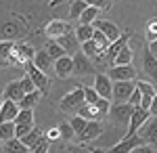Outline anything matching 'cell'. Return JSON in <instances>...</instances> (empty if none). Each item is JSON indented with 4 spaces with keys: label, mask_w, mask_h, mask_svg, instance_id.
Returning <instances> with one entry per match:
<instances>
[{
    "label": "cell",
    "mask_w": 157,
    "mask_h": 153,
    "mask_svg": "<svg viewBox=\"0 0 157 153\" xmlns=\"http://www.w3.org/2000/svg\"><path fill=\"white\" fill-rule=\"evenodd\" d=\"M94 67H92V61L86 57L82 50L73 53L71 55V76H88L92 73Z\"/></svg>",
    "instance_id": "obj_1"
},
{
    "label": "cell",
    "mask_w": 157,
    "mask_h": 153,
    "mask_svg": "<svg viewBox=\"0 0 157 153\" xmlns=\"http://www.w3.org/2000/svg\"><path fill=\"white\" fill-rule=\"evenodd\" d=\"M44 139H46L48 143H55V141H59V139H61V136H59V130H57V128H50L48 132H44Z\"/></svg>",
    "instance_id": "obj_46"
},
{
    "label": "cell",
    "mask_w": 157,
    "mask_h": 153,
    "mask_svg": "<svg viewBox=\"0 0 157 153\" xmlns=\"http://www.w3.org/2000/svg\"><path fill=\"white\" fill-rule=\"evenodd\" d=\"M55 42H57V44H59V46L63 48L69 57H71V53H78V50H80V42H78V38H75V34H73V32H69V34L57 38Z\"/></svg>",
    "instance_id": "obj_17"
},
{
    "label": "cell",
    "mask_w": 157,
    "mask_h": 153,
    "mask_svg": "<svg viewBox=\"0 0 157 153\" xmlns=\"http://www.w3.org/2000/svg\"><path fill=\"white\" fill-rule=\"evenodd\" d=\"M13 48H15V42H11V40H0V57L6 59L13 53Z\"/></svg>",
    "instance_id": "obj_37"
},
{
    "label": "cell",
    "mask_w": 157,
    "mask_h": 153,
    "mask_svg": "<svg viewBox=\"0 0 157 153\" xmlns=\"http://www.w3.org/2000/svg\"><path fill=\"white\" fill-rule=\"evenodd\" d=\"M92 153H107L105 149H92Z\"/></svg>",
    "instance_id": "obj_50"
},
{
    "label": "cell",
    "mask_w": 157,
    "mask_h": 153,
    "mask_svg": "<svg viewBox=\"0 0 157 153\" xmlns=\"http://www.w3.org/2000/svg\"><path fill=\"white\" fill-rule=\"evenodd\" d=\"M101 132H103V126H101V122L98 120H90V122H86V128L82 130V134H80V141H94L101 136Z\"/></svg>",
    "instance_id": "obj_18"
},
{
    "label": "cell",
    "mask_w": 157,
    "mask_h": 153,
    "mask_svg": "<svg viewBox=\"0 0 157 153\" xmlns=\"http://www.w3.org/2000/svg\"><path fill=\"white\" fill-rule=\"evenodd\" d=\"M86 9V4L82 2V0H73L71 2V9H69V15H71V19H78L82 13H84Z\"/></svg>",
    "instance_id": "obj_36"
},
{
    "label": "cell",
    "mask_w": 157,
    "mask_h": 153,
    "mask_svg": "<svg viewBox=\"0 0 157 153\" xmlns=\"http://www.w3.org/2000/svg\"><path fill=\"white\" fill-rule=\"evenodd\" d=\"M155 94H157V88H155Z\"/></svg>",
    "instance_id": "obj_53"
},
{
    "label": "cell",
    "mask_w": 157,
    "mask_h": 153,
    "mask_svg": "<svg viewBox=\"0 0 157 153\" xmlns=\"http://www.w3.org/2000/svg\"><path fill=\"white\" fill-rule=\"evenodd\" d=\"M48 147H50V143L46 141V139H42L36 147H32V149H29V153H48Z\"/></svg>",
    "instance_id": "obj_43"
},
{
    "label": "cell",
    "mask_w": 157,
    "mask_h": 153,
    "mask_svg": "<svg viewBox=\"0 0 157 153\" xmlns=\"http://www.w3.org/2000/svg\"><path fill=\"white\" fill-rule=\"evenodd\" d=\"M149 53H151V55H153V57L157 59V40H153V42H149Z\"/></svg>",
    "instance_id": "obj_48"
},
{
    "label": "cell",
    "mask_w": 157,
    "mask_h": 153,
    "mask_svg": "<svg viewBox=\"0 0 157 153\" xmlns=\"http://www.w3.org/2000/svg\"><path fill=\"white\" fill-rule=\"evenodd\" d=\"M94 107H97V111L103 116V113H109V107H111V101L109 99H101L98 96L97 99V103H94Z\"/></svg>",
    "instance_id": "obj_39"
},
{
    "label": "cell",
    "mask_w": 157,
    "mask_h": 153,
    "mask_svg": "<svg viewBox=\"0 0 157 153\" xmlns=\"http://www.w3.org/2000/svg\"><path fill=\"white\" fill-rule=\"evenodd\" d=\"M86 6H94L98 11H103V9H107L109 6V0H82Z\"/></svg>",
    "instance_id": "obj_42"
},
{
    "label": "cell",
    "mask_w": 157,
    "mask_h": 153,
    "mask_svg": "<svg viewBox=\"0 0 157 153\" xmlns=\"http://www.w3.org/2000/svg\"><path fill=\"white\" fill-rule=\"evenodd\" d=\"M130 153H157V149L151 147V145H147V143H143V145H138L136 149H132Z\"/></svg>",
    "instance_id": "obj_45"
},
{
    "label": "cell",
    "mask_w": 157,
    "mask_h": 153,
    "mask_svg": "<svg viewBox=\"0 0 157 153\" xmlns=\"http://www.w3.org/2000/svg\"><path fill=\"white\" fill-rule=\"evenodd\" d=\"M17 113H19V105L13 103V101H4V99H2V105H0V124H4V122H15Z\"/></svg>",
    "instance_id": "obj_19"
},
{
    "label": "cell",
    "mask_w": 157,
    "mask_h": 153,
    "mask_svg": "<svg viewBox=\"0 0 157 153\" xmlns=\"http://www.w3.org/2000/svg\"><path fill=\"white\" fill-rule=\"evenodd\" d=\"M92 42H94V44L98 46V50H103V53H105V50H107V46H109V40L101 34L98 29H94V34H92Z\"/></svg>",
    "instance_id": "obj_34"
},
{
    "label": "cell",
    "mask_w": 157,
    "mask_h": 153,
    "mask_svg": "<svg viewBox=\"0 0 157 153\" xmlns=\"http://www.w3.org/2000/svg\"><path fill=\"white\" fill-rule=\"evenodd\" d=\"M128 40H130V32H126V34H121L117 40H113L111 44L107 46V50L103 53V57H105V61H107L109 65H111V61H113V57L120 53L124 46H128Z\"/></svg>",
    "instance_id": "obj_12"
},
{
    "label": "cell",
    "mask_w": 157,
    "mask_h": 153,
    "mask_svg": "<svg viewBox=\"0 0 157 153\" xmlns=\"http://www.w3.org/2000/svg\"><path fill=\"white\" fill-rule=\"evenodd\" d=\"M136 84V90L140 92V96H149V99H153L155 96V86L151 82H143V80H138V82H134Z\"/></svg>",
    "instance_id": "obj_30"
},
{
    "label": "cell",
    "mask_w": 157,
    "mask_h": 153,
    "mask_svg": "<svg viewBox=\"0 0 157 153\" xmlns=\"http://www.w3.org/2000/svg\"><path fill=\"white\" fill-rule=\"evenodd\" d=\"M149 118H151V116H149V111H147V109L136 107V109L132 111V116H130V120H128V134H126V136H132V134H136V132L140 130V126H143V124H145Z\"/></svg>",
    "instance_id": "obj_7"
},
{
    "label": "cell",
    "mask_w": 157,
    "mask_h": 153,
    "mask_svg": "<svg viewBox=\"0 0 157 153\" xmlns=\"http://www.w3.org/2000/svg\"><path fill=\"white\" fill-rule=\"evenodd\" d=\"M138 145H143V139L138 134H132V136H124L115 147H111L107 153H130L132 149H136Z\"/></svg>",
    "instance_id": "obj_11"
},
{
    "label": "cell",
    "mask_w": 157,
    "mask_h": 153,
    "mask_svg": "<svg viewBox=\"0 0 157 153\" xmlns=\"http://www.w3.org/2000/svg\"><path fill=\"white\" fill-rule=\"evenodd\" d=\"M111 82H128V80H134L136 78V69L132 65H115L109 69L107 76Z\"/></svg>",
    "instance_id": "obj_6"
},
{
    "label": "cell",
    "mask_w": 157,
    "mask_h": 153,
    "mask_svg": "<svg viewBox=\"0 0 157 153\" xmlns=\"http://www.w3.org/2000/svg\"><path fill=\"white\" fill-rule=\"evenodd\" d=\"M15 139V124L13 122H4L0 124V143H6Z\"/></svg>",
    "instance_id": "obj_29"
},
{
    "label": "cell",
    "mask_w": 157,
    "mask_h": 153,
    "mask_svg": "<svg viewBox=\"0 0 157 153\" xmlns=\"http://www.w3.org/2000/svg\"><path fill=\"white\" fill-rule=\"evenodd\" d=\"M32 128H34V124H15V139H23L25 134H29L32 132Z\"/></svg>",
    "instance_id": "obj_38"
},
{
    "label": "cell",
    "mask_w": 157,
    "mask_h": 153,
    "mask_svg": "<svg viewBox=\"0 0 157 153\" xmlns=\"http://www.w3.org/2000/svg\"><path fill=\"white\" fill-rule=\"evenodd\" d=\"M13 124H34V109H19V113H17V118Z\"/></svg>",
    "instance_id": "obj_31"
},
{
    "label": "cell",
    "mask_w": 157,
    "mask_h": 153,
    "mask_svg": "<svg viewBox=\"0 0 157 153\" xmlns=\"http://www.w3.org/2000/svg\"><path fill=\"white\" fill-rule=\"evenodd\" d=\"M82 88H84V103H86V105H94L97 99H98L97 90H94L92 86H90V88H88V86H82Z\"/></svg>",
    "instance_id": "obj_35"
},
{
    "label": "cell",
    "mask_w": 157,
    "mask_h": 153,
    "mask_svg": "<svg viewBox=\"0 0 157 153\" xmlns=\"http://www.w3.org/2000/svg\"><path fill=\"white\" fill-rule=\"evenodd\" d=\"M143 69L147 71V76L149 78H153V80H157V59L147 50L145 57H143Z\"/></svg>",
    "instance_id": "obj_22"
},
{
    "label": "cell",
    "mask_w": 157,
    "mask_h": 153,
    "mask_svg": "<svg viewBox=\"0 0 157 153\" xmlns=\"http://www.w3.org/2000/svg\"><path fill=\"white\" fill-rule=\"evenodd\" d=\"M80 105H84V88H82V86H78L75 90H71L69 94L63 96V101H61V111L69 113L73 107H80Z\"/></svg>",
    "instance_id": "obj_5"
},
{
    "label": "cell",
    "mask_w": 157,
    "mask_h": 153,
    "mask_svg": "<svg viewBox=\"0 0 157 153\" xmlns=\"http://www.w3.org/2000/svg\"><path fill=\"white\" fill-rule=\"evenodd\" d=\"M132 57H134V55H132V48H130V46H124L120 53L113 57L111 67H115V65H132Z\"/></svg>",
    "instance_id": "obj_21"
},
{
    "label": "cell",
    "mask_w": 157,
    "mask_h": 153,
    "mask_svg": "<svg viewBox=\"0 0 157 153\" xmlns=\"http://www.w3.org/2000/svg\"><path fill=\"white\" fill-rule=\"evenodd\" d=\"M147 40H149V42L157 40V19L149 21V25H147Z\"/></svg>",
    "instance_id": "obj_41"
},
{
    "label": "cell",
    "mask_w": 157,
    "mask_h": 153,
    "mask_svg": "<svg viewBox=\"0 0 157 153\" xmlns=\"http://www.w3.org/2000/svg\"><path fill=\"white\" fill-rule=\"evenodd\" d=\"M73 34H75V38H78V42L82 44V42H86V40H90V38H92L94 27H92V25H80L78 29H73Z\"/></svg>",
    "instance_id": "obj_28"
},
{
    "label": "cell",
    "mask_w": 157,
    "mask_h": 153,
    "mask_svg": "<svg viewBox=\"0 0 157 153\" xmlns=\"http://www.w3.org/2000/svg\"><path fill=\"white\" fill-rule=\"evenodd\" d=\"M136 134L143 139V143H147V145H151V147L157 149V118H149Z\"/></svg>",
    "instance_id": "obj_4"
},
{
    "label": "cell",
    "mask_w": 157,
    "mask_h": 153,
    "mask_svg": "<svg viewBox=\"0 0 157 153\" xmlns=\"http://www.w3.org/2000/svg\"><path fill=\"white\" fill-rule=\"evenodd\" d=\"M40 99H42V92H40V90H34V92L23 94V99L19 101V109H34Z\"/></svg>",
    "instance_id": "obj_23"
},
{
    "label": "cell",
    "mask_w": 157,
    "mask_h": 153,
    "mask_svg": "<svg viewBox=\"0 0 157 153\" xmlns=\"http://www.w3.org/2000/svg\"><path fill=\"white\" fill-rule=\"evenodd\" d=\"M44 53H46V55H48L52 61H57V59H61V57H65V55H67V53H65V50H63V48H61L59 44L55 42V40H48V42H46Z\"/></svg>",
    "instance_id": "obj_26"
},
{
    "label": "cell",
    "mask_w": 157,
    "mask_h": 153,
    "mask_svg": "<svg viewBox=\"0 0 157 153\" xmlns=\"http://www.w3.org/2000/svg\"><path fill=\"white\" fill-rule=\"evenodd\" d=\"M134 88H136L134 80H128V82H113L111 84V99H113L115 103H126Z\"/></svg>",
    "instance_id": "obj_2"
},
{
    "label": "cell",
    "mask_w": 157,
    "mask_h": 153,
    "mask_svg": "<svg viewBox=\"0 0 157 153\" xmlns=\"http://www.w3.org/2000/svg\"><path fill=\"white\" fill-rule=\"evenodd\" d=\"M111 84L113 82L109 80L105 73H97V76H94V86H92V88L97 90V94L101 96V99H109V101H111Z\"/></svg>",
    "instance_id": "obj_15"
},
{
    "label": "cell",
    "mask_w": 157,
    "mask_h": 153,
    "mask_svg": "<svg viewBox=\"0 0 157 153\" xmlns=\"http://www.w3.org/2000/svg\"><path fill=\"white\" fill-rule=\"evenodd\" d=\"M92 27H94V29H98L101 34L107 38L109 44H111L113 40H117V38L121 36V34H120V27H117L115 23H111V21H103V19H97V21L92 23Z\"/></svg>",
    "instance_id": "obj_10"
},
{
    "label": "cell",
    "mask_w": 157,
    "mask_h": 153,
    "mask_svg": "<svg viewBox=\"0 0 157 153\" xmlns=\"http://www.w3.org/2000/svg\"><path fill=\"white\" fill-rule=\"evenodd\" d=\"M52 73H55L57 78H61V80L71 78V57L65 55V57H61V59L55 61V65H52Z\"/></svg>",
    "instance_id": "obj_14"
},
{
    "label": "cell",
    "mask_w": 157,
    "mask_h": 153,
    "mask_svg": "<svg viewBox=\"0 0 157 153\" xmlns=\"http://www.w3.org/2000/svg\"><path fill=\"white\" fill-rule=\"evenodd\" d=\"M78 116H80V118H84L86 122H90V120H98V116H101V113H98L97 111V107L94 105H80V109H78Z\"/></svg>",
    "instance_id": "obj_27"
},
{
    "label": "cell",
    "mask_w": 157,
    "mask_h": 153,
    "mask_svg": "<svg viewBox=\"0 0 157 153\" xmlns=\"http://www.w3.org/2000/svg\"><path fill=\"white\" fill-rule=\"evenodd\" d=\"M69 153H92V149H84V147H71Z\"/></svg>",
    "instance_id": "obj_49"
},
{
    "label": "cell",
    "mask_w": 157,
    "mask_h": 153,
    "mask_svg": "<svg viewBox=\"0 0 157 153\" xmlns=\"http://www.w3.org/2000/svg\"><path fill=\"white\" fill-rule=\"evenodd\" d=\"M69 126H71L73 134H75V136H80V134H82V130L86 128V120L80 118V116H73V118L69 120Z\"/></svg>",
    "instance_id": "obj_32"
},
{
    "label": "cell",
    "mask_w": 157,
    "mask_h": 153,
    "mask_svg": "<svg viewBox=\"0 0 157 153\" xmlns=\"http://www.w3.org/2000/svg\"><path fill=\"white\" fill-rule=\"evenodd\" d=\"M0 65H9V63H6V59H2V57H0Z\"/></svg>",
    "instance_id": "obj_51"
},
{
    "label": "cell",
    "mask_w": 157,
    "mask_h": 153,
    "mask_svg": "<svg viewBox=\"0 0 157 153\" xmlns=\"http://www.w3.org/2000/svg\"><path fill=\"white\" fill-rule=\"evenodd\" d=\"M23 67H25V71H27V76H29V80L34 82L36 90H40V92L44 94L46 90H48V76H44L38 67H34V63H32V61H27Z\"/></svg>",
    "instance_id": "obj_3"
},
{
    "label": "cell",
    "mask_w": 157,
    "mask_h": 153,
    "mask_svg": "<svg viewBox=\"0 0 157 153\" xmlns=\"http://www.w3.org/2000/svg\"><path fill=\"white\" fill-rule=\"evenodd\" d=\"M23 90H21V84L19 80H15V82H9L4 86V92H2V99L4 101H13V103H17L19 105V101L23 99Z\"/></svg>",
    "instance_id": "obj_16"
},
{
    "label": "cell",
    "mask_w": 157,
    "mask_h": 153,
    "mask_svg": "<svg viewBox=\"0 0 157 153\" xmlns=\"http://www.w3.org/2000/svg\"><path fill=\"white\" fill-rule=\"evenodd\" d=\"M0 105H2V92H0Z\"/></svg>",
    "instance_id": "obj_52"
},
{
    "label": "cell",
    "mask_w": 157,
    "mask_h": 153,
    "mask_svg": "<svg viewBox=\"0 0 157 153\" xmlns=\"http://www.w3.org/2000/svg\"><path fill=\"white\" fill-rule=\"evenodd\" d=\"M19 84H21V90H23L25 94H27V92H34V90H36V86H34V82H32V80H29V76H27V73H25L23 78L19 80Z\"/></svg>",
    "instance_id": "obj_40"
},
{
    "label": "cell",
    "mask_w": 157,
    "mask_h": 153,
    "mask_svg": "<svg viewBox=\"0 0 157 153\" xmlns=\"http://www.w3.org/2000/svg\"><path fill=\"white\" fill-rule=\"evenodd\" d=\"M57 130H59V136H61V139H65V141H71L73 136H75V134H73V130H71V126H69V122L59 124Z\"/></svg>",
    "instance_id": "obj_33"
},
{
    "label": "cell",
    "mask_w": 157,
    "mask_h": 153,
    "mask_svg": "<svg viewBox=\"0 0 157 153\" xmlns=\"http://www.w3.org/2000/svg\"><path fill=\"white\" fill-rule=\"evenodd\" d=\"M32 63H34V67H38V69L42 71L44 76H55V73H52V65H55V61L50 59L44 50H38V53H34V59H32Z\"/></svg>",
    "instance_id": "obj_13"
},
{
    "label": "cell",
    "mask_w": 157,
    "mask_h": 153,
    "mask_svg": "<svg viewBox=\"0 0 157 153\" xmlns=\"http://www.w3.org/2000/svg\"><path fill=\"white\" fill-rule=\"evenodd\" d=\"M126 103H128V105H132L134 109H136V107L140 105V92H138V90L134 88V90H132V94L128 96V101H126Z\"/></svg>",
    "instance_id": "obj_44"
},
{
    "label": "cell",
    "mask_w": 157,
    "mask_h": 153,
    "mask_svg": "<svg viewBox=\"0 0 157 153\" xmlns=\"http://www.w3.org/2000/svg\"><path fill=\"white\" fill-rule=\"evenodd\" d=\"M69 32H73L71 23L61 21V19H55V21H50V23L44 27V34L50 36V40H57V38H61V36L69 34Z\"/></svg>",
    "instance_id": "obj_8"
},
{
    "label": "cell",
    "mask_w": 157,
    "mask_h": 153,
    "mask_svg": "<svg viewBox=\"0 0 157 153\" xmlns=\"http://www.w3.org/2000/svg\"><path fill=\"white\" fill-rule=\"evenodd\" d=\"M0 147H2V151H6V153H29V149L19 139H11V141H6L4 145H0Z\"/></svg>",
    "instance_id": "obj_24"
},
{
    "label": "cell",
    "mask_w": 157,
    "mask_h": 153,
    "mask_svg": "<svg viewBox=\"0 0 157 153\" xmlns=\"http://www.w3.org/2000/svg\"><path fill=\"white\" fill-rule=\"evenodd\" d=\"M98 9H94V6H86L84 13L78 17V21H80V25H92L94 21H97V17H98Z\"/></svg>",
    "instance_id": "obj_25"
},
{
    "label": "cell",
    "mask_w": 157,
    "mask_h": 153,
    "mask_svg": "<svg viewBox=\"0 0 157 153\" xmlns=\"http://www.w3.org/2000/svg\"><path fill=\"white\" fill-rule=\"evenodd\" d=\"M134 107L128 105V103H113V105L109 107V113H111V118L115 124H124V122H128L130 116H132Z\"/></svg>",
    "instance_id": "obj_9"
},
{
    "label": "cell",
    "mask_w": 157,
    "mask_h": 153,
    "mask_svg": "<svg viewBox=\"0 0 157 153\" xmlns=\"http://www.w3.org/2000/svg\"><path fill=\"white\" fill-rule=\"evenodd\" d=\"M42 139H44V130L34 126V128H32V132H29V134H25L23 139H19V141L23 143L27 149H32V147H36V145L42 141Z\"/></svg>",
    "instance_id": "obj_20"
},
{
    "label": "cell",
    "mask_w": 157,
    "mask_h": 153,
    "mask_svg": "<svg viewBox=\"0 0 157 153\" xmlns=\"http://www.w3.org/2000/svg\"><path fill=\"white\" fill-rule=\"evenodd\" d=\"M149 116H151V118H157V94L151 99V105H149Z\"/></svg>",
    "instance_id": "obj_47"
}]
</instances>
